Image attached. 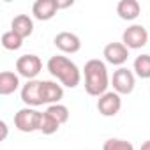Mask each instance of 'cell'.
<instances>
[{"instance_id":"16","label":"cell","mask_w":150,"mask_h":150,"mask_svg":"<svg viewBox=\"0 0 150 150\" xmlns=\"http://www.w3.org/2000/svg\"><path fill=\"white\" fill-rule=\"evenodd\" d=\"M132 71L138 78L141 80H148L150 78V55L148 53H143L139 57L134 58V64H132Z\"/></svg>"},{"instance_id":"19","label":"cell","mask_w":150,"mask_h":150,"mask_svg":"<svg viewBox=\"0 0 150 150\" xmlns=\"http://www.w3.org/2000/svg\"><path fill=\"white\" fill-rule=\"evenodd\" d=\"M103 150H134V145L122 138H110L104 141Z\"/></svg>"},{"instance_id":"13","label":"cell","mask_w":150,"mask_h":150,"mask_svg":"<svg viewBox=\"0 0 150 150\" xmlns=\"http://www.w3.org/2000/svg\"><path fill=\"white\" fill-rule=\"evenodd\" d=\"M11 30L14 34H18L21 39H27L34 32V21H32V18L28 14H18L11 21Z\"/></svg>"},{"instance_id":"20","label":"cell","mask_w":150,"mask_h":150,"mask_svg":"<svg viewBox=\"0 0 150 150\" xmlns=\"http://www.w3.org/2000/svg\"><path fill=\"white\" fill-rule=\"evenodd\" d=\"M58 124L53 120V118H50L46 113H42V122H41V129H39V132H42V134H55L57 131H58Z\"/></svg>"},{"instance_id":"8","label":"cell","mask_w":150,"mask_h":150,"mask_svg":"<svg viewBox=\"0 0 150 150\" xmlns=\"http://www.w3.org/2000/svg\"><path fill=\"white\" fill-rule=\"evenodd\" d=\"M122 108V99L117 92H106L97 99V110L103 117H115Z\"/></svg>"},{"instance_id":"22","label":"cell","mask_w":150,"mask_h":150,"mask_svg":"<svg viewBox=\"0 0 150 150\" xmlns=\"http://www.w3.org/2000/svg\"><path fill=\"white\" fill-rule=\"evenodd\" d=\"M139 150H150V139L143 141V143H141V146H139Z\"/></svg>"},{"instance_id":"3","label":"cell","mask_w":150,"mask_h":150,"mask_svg":"<svg viewBox=\"0 0 150 150\" xmlns=\"http://www.w3.org/2000/svg\"><path fill=\"white\" fill-rule=\"evenodd\" d=\"M42 113L35 108H21L16 115H14V127L21 132H35L41 129V122H42Z\"/></svg>"},{"instance_id":"11","label":"cell","mask_w":150,"mask_h":150,"mask_svg":"<svg viewBox=\"0 0 150 150\" xmlns=\"http://www.w3.org/2000/svg\"><path fill=\"white\" fill-rule=\"evenodd\" d=\"M21 101L28 108H37L42 104L41 99V81L39 80H30L21 87Z\"/></svg>"},{"instance_id":"6","label":"cell","mask_w":150,"mask_h":150,"mask_svg":"<svg viewBox=\"0 0 150 150\" xmlns=\"http://www.w3.org/2000/svg\"><path fill=\"white\" fill-rule=\"evenodd\" d=\"M122 42L129 50H139L148 42V32L143 25H131L122 34Z\"/></svg>"},{"instance_id":"21","label":"cell","mask_w":150,"mask_h":150,"mask_svg":"<svg viewBox=\"0 0 150 150\" xmlns=\"http://www.w3.org/2000/svg\"><path fill=\"white\" fill-rule=\"evenodd\" d=\"M0 127H2V139L7 138V124L6 122H0Z\"/></svg>"},{"instance_id":"12","label":"cell","mask_w":150,"mask_h":150,"mask_svg":"<svg viewBox=\"0 0 150 150\" xmlns=\"http://www.w3.org/2000/svg\"><path fill=\"white\" fill-rule=\"evenodd\" d=\"M58 13V0H37L32 6V14L39 21H48Z\"/></svg>"},{"instance_id":"2","label":"cell","mask_w":150,"mask_h":150,"mask_svg":"<svg viewBox=\"0 0 150 150\" xmlns=\"http://www.w3.org/2000/svg\"><path fill=\"white\" fill-rule=\"evenodd\" d=\"M48 72L55 80L60 81L62 87L67 88H76L81 81V71L78 69V65L74 64L71 58L64 57V55H53L50 57L48 64Z\"/></svg>"},{"instance_id":"5","label":"cell","mask_w":150,"mask_h":150,"mask_svg":"<svg viewBox=\"0 0 150 150\" xmlns=\"http://www.w3.org/2000/svg\"><path fill=\"white\" fill-rule=\"evenodd\" d=\"M16 71L20 76L27 78V81L30 80H35L37 78V74L42 71V62L37 55H21L18 60H16Z\"/></svg>"},{"instance_id":"7","label":"cell","mask_w":150,"mask_h":150,"mask_svg":"<svg viewBox=\"0 0 150 150\" xmlns=\"http://www.w3.org/2000/svg\"><path fill=\"white\" fill-rule=\"evenodd\" d=\"M103 57L111 65H124L129 58V48L124 46V42H108L103 50Z\"/></svg>"},{"instance_id":"10","label":"cell","mask_w":150,"mask_h":150,"mask_svg":"<svg viewBox=\"0 0 150 150\" xmlns=\"http://www.w3.org/2000/svg\"><path fill=\"white\" fill-rule=\"evenodd\" d=\"M53 44L62 51V53H78L81 50V41L76 34L72 32H60L55 35L53 39Z\"/></svg>"},{"instance_id":"4","label":"cell","mask_w":150,"mask_h":150,"mask_svg":"<svg viewBox=\"0 0 150 150\" xmlns=\"http://www.w3.org/2000/svg\"><path fill=\"white\" fill-rule=\"evenodd\" d=\"M136 85V74L127 69V67H118L113 76H111V87L113 92H117L118 96H129L134 90Z\"/></svg>"},{"instance_id":"18","label":"cell","mask_w":150,"mask_h":150,"mask_svg":"<svg viewBox=\"0 0 150 150\" xmlns=\"http://www.w3.org/2000/svg\"><path fill=\"white\" fill-rule=\"evenodd\" d=\"M2 46L6 50H9V51H16V50H20L23 46V39L18 34H14L13 30H9V32L2 34Z\"/></svg>"},{"instance_id":"9","label":"cell","mask_w":150,"mask_h":150,"mask_svg":"<svg viewBox=\"0 0 150 150\" xmlns=\"http://www.w3.org/2000/svg\"><path fill=\"white\" fill-rule=\"evenodd\" d=\"M64 97V87L58 85L57 81L51 80H42L41 81V99L42 104H60Z\"/></svg>"},{"instance_id":"14","label":"cell","mask_w":150,"mask_h":150,"mask_svg":"<svg viewBox=\"0 0 150 150\" xmlns=\"http://www.w3.org/2000/svg\"><path fill=\"white\" fill-rule=\"evenodd\" d=\"M20 88V74L13 71H2L0 72V94L11 96Z\"/></svg>"},{"instance_id":"17","label":"cell","mask_w":150,"mask_h":150,"mask_svg":"<svg viewBox=\"0 0 150 150\" xmlns=\"http://www.w3.org/2000/svg\"><path fill=\"white\" fill-rule=\"evenodd\" d=\"M50 118H53L58 125H62V124H65L67 120H69V110H67V106H64V104H51V106H48L46 108V111H44Z\"/></svg>"},{"instance_id":"1","label":"cell","mask_w":150,"mask_h":150,"mask_svg":"<svg viewBox=\"0 0 150 150\" xmlns=\"http://www.w3.org/2000/svg\"><path fill=\"white\" fill-rule=\"evenodd\" d=\"M83 74H85V90L88 96L101 97L103 94L108 92L111 80L108 74V67L103 60L90 58L83 67Z\"/></svg>"},{"instance_id":"15","label":"cell","mask_w":150,"mask_h":150,"mask_svg":"<svg viewBox=\"0 0 150 150\" xmlns=\"http://www.w3.org/2000/svg\"><path fill=\"white\" fill-rule=\"evenodd\" d=\"M139 2L138 0H120V2L117 4V14L125 20V21H132L139 16Z\"/></svg>"}]
</instances>
